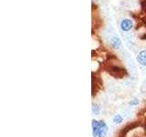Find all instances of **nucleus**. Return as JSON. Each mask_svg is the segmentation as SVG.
I'll return each instance as SVG.
<instances>
[{"instance_id": "0eeeda50", "label": "nucleus", "mask_w": 146, "mask_h": 137, "mask_svg": "<svg viewBox=\"0 0 146 137\" xmlns=\"http://www.w3.org/2000/svg\"><path fill=\"white\" fill-rule=\"evenodd\" d=\"M124 121V117H123L121 114L118 113V114H115L113 117H112V122L115 123V124H121Z\"/></svg>"}, {"instance_id": "423d86ee", "label": "nucleus", "mask_w": 146, "mask_h": 137, "mask_svg": "<svg viewBox=\"0 0 146 137\" xmlns=\"http://www.w3.org/2000/svg\"><path fill=\"white\" fill-rule=\"evenodd\" d=\"M91 112L94 115H100V112H102V107H100V105L98 103H92V105H91Z\"/></svg>"}, {"instance_id": "7ed1b4c3", "label": "nucleus", "mask_w": 146, "mask_h": 137, "mask_svg": "<svg viewBox=\"0 0 146 137\" xmlns=\"http://www.w3.org/2000/svg\"><path fill=\"white\" fill-rule=\"evenodd\" d=\"M100 126L98 137H106L108 134V129H109L107 123L103 120H100Z\"/></svg>"}, {"instance_id": "f257e3e1", "label": "nucleus", "mask_w": 146, "mask_h": 137, "mask_svg": "<svg viewBox=\"0 0 146 137\" xmlns=\"http://www.w3.org/2000/svg\"><path fill=\"white\" fill-rule=\"evenodd\" d=\"M132 27H133V22H132V20L129 19V18L123 19L121 23V29L122 31H124V32L130 31L132 29Z\"/></svg>"}, {"instance_id": "6e6552de", "label": "nucleus", "mask_w": 146, "mask_h": 137, "mask_svg": "<svg viewBox=\"0 0 146 137\" xmlns=\"http://www.w3.org/2000/svg\"><path fill=\"white\" fill-rule=\"evenodd\" d=\"M139 103H140V100L138 98H133L129 102V105H130V106H132V107L138 106Z\"/></svg>"}, {"instance_id": "20e7f679", "label": "nucleus", "mask_w": 146, "mask_h": 137, "mask_svg": "<svg viewBox=\"0 0 146 137\" xmlns=\"http://www.w3.org/2000/svg\"><path fill=\"white\" fill-rule=\"evenodd\" d=\"M136 61L140 65L146 67V49L141 50L136 56Z\"/></svg>"}, {"instance_id": "1a4fd4ad", "label": "nucleus", "mask_w": 146, "mask_h": 137, "mask_svg": "<svg viewBox=\"0 0 146 137\" xmlns=\"http://www.w3.org/2000/svg\"><path fill=\"white\" fill-rule=\"evenodd\" d=\"M141 10L146 11V0H143L141 2Z\"/></svg>"}, {"instance_id": "39448f33", "label": "nucleus", "mask_w": 146, "mask_h": 137, "mask_svg": "<svg viewBox=\"0 0 146 137\" xmlns=\"http://www.w3.org/2000/svg\"><path fill=\"white\" fill-rule=\"evenodd\" d=\"M111 45L113 49H119L121 47V40L120 38L118 37H113V38L111 39Z\"/></svg>"}, {"instance_id": "f03ea898", "label": "nucleus", "mask_w": 146, "mask_h": 137, "mask_svg": "<svg viewBox=\"0 0 146 137\" xmlns=\"http://www.w3.org/2000/svg\"><path fill=\"white\" fill-rule=\"evenodd\" d=\"M100 126V120H97V119H92L91 120V128H92V132H92V137H98Z\"/></svg>"}]
</instances>
